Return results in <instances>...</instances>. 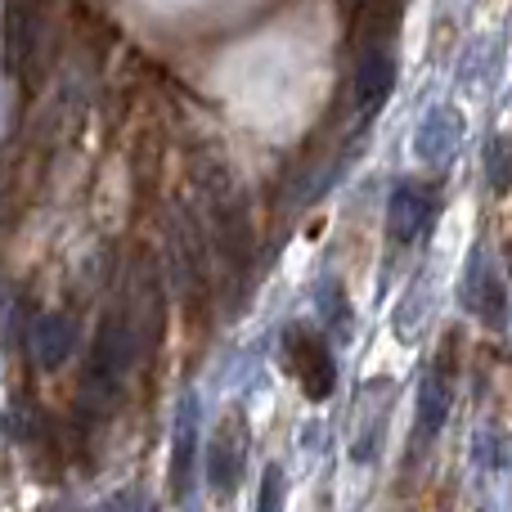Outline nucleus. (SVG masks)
<instances>
[{"instance_id": "f257e3e1", "label": "nucleus", "mask_w": 512, "mask_h": 512, "mask_svg": "<svg viewBox=\"0 0 512 512\" xmlns=\"http://www.w3.org/2000/svg\"><path fill=\"white\" fill-rule=\"evenodd\" d=\"M283 355H288V373L301 382L306 400H328L337 382V369L328 360V342L306 324H292L288 337H283Z\"/></svg>"}, {"instance_id": "f03ea898", "label": "nucleus", "mask_w": 512, "mask_h": 512, "mask_svg": "<svg viewBox=\"0 0 512 512\" xmlns=\"http://www.w3.org/2000/svg\"><path fill=\"white\" fill-rule=\"evenodd\" d=\"M391 86H396V54L382 36H369L360 45V59H355V77H351V95H355V108L360 117L369 122L382 104H387Z\"/></svg>"}, {"instance_id": "7ed1b4c3", "label": "nucleus", "mask_w": 512, "mask_h": 512, "mask_svg": "<svg viewBox=\"0 0 512 512\" xmlns=\"http://www.w3.org/2000/svg\"><path fill=\"white\" fill-rule=\"evenodd\" d=\"M243 454H248V423H239V414H225L221 427L212 432V445H207V463H212V477L221 490L234 486V472L243 468Z\"/></svg>"}, {"instance_id": "20e7f679", "label": "nucleus", "mask_w": 512, "mask_h": 512, "mask_svg": "<svg viewBox=\"0 0 512 512\" xmlns=\"http://www.w3.org/2000/svg\"><path fill=\"white\" fill-rule=\"evenodd\" d=\"M436 212V194L423 185H400L391 198V239L396 243H414L423 234V225Z\"/></svg>"}, {"instance_id": "39448f33", "label": "nucleus", "mask_w": 512, "mask_h": 512, "mask_svg": "<svg viewBox=\"0 0 512 512\" xmlns=\"http://www.w3.org/2000/svg\"><path fill=\"white\" fill-rule=\"evenodd\" d=\"M274 490H279V477H265V495H261V512H274Z\"/></svg>"}]
</instances>
